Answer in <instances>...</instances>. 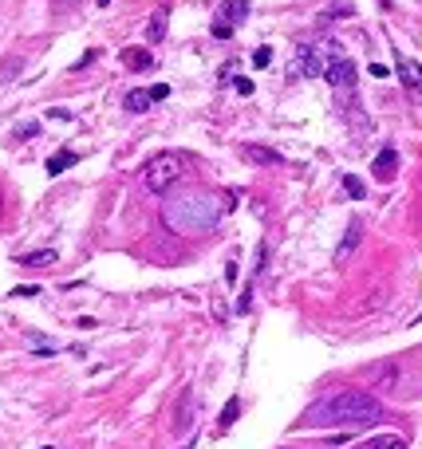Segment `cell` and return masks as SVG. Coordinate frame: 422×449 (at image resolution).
<instances>
[{"label":"cell","mask_w":422,"mask_h":449,"mask_svg":"<svg viewBox=\"0 0 422 449\" xmlns=\"http://www.w3.org/2000/svg\"><path fill=\"white\" fill-rule=\"evenodd\" d=\"M375 382H379V386H391V382H395V367H383L379 375H375Z\"/></svg>","instance_id":"21"},{"label":"cell","mask_w":422,"mask_h":449,"mask_svg":"<svg viewBox=\"0 0 422 449\" xmlns=\"http://www.w3.org/2000/svg\"><path fill=\"white\" fill-rule=\"evenodd\" d=\"M300 63H304V75H320V71H324L312 48H300Z\"/></svg>","instance_id":"17"},{"label":"cell","mask_w":422,"mask_h":449,"mask_svg":"<svg viewBox=\"0 0 422 449\" xmlns=\"http://www.w3.org/2000/svg\"><path fill=\"white\" fill-rule=\"evenodd\" d=\"M190 414H193V394L186 390V394H181V406H178V434H186V426H190Z\"/></svg>","instance_id":"13"},{"label":"cell","mask_w":422,"mask_h":449,"mask_svg":"<svg viewBox=\"0 0 422 449\" xmlns=\"http://www.w3.org/2000/svg\"><path fill=\"white\" fill-rule=\"evenodd\" d=\"M213 36H217V40H229V36H233V24H213Z\"/></svg>","instance_id":"22"},{"label":"cell","mask_w":422,"mask_h":449,"mask_svg":"<svg viewBox=\"0 0 422 449\" xmlns=\"http://www.w3.org/2000/svg\"><path fill=\"white\" fill-rule=\"evenodd\" d=\"M237 414H241V402L233 398L229 406H225V414H222V422H217V429H229L233 422H237Z\"/></svg>","instance_id":"18"},{"label":"cell","mask_w":422,"mask_h":449,"mask_svg":"<svg viewBox=\"0 0 422 449\" xmlns=\"http://www.w3.org/2000/svg\"><path fill=\"white\" fill-rule=\"evenodd\" d=\"M355 240H359V221H352V225H347V237H343V245H340V252H335V256H347V252L355 249Z\"/></svg>","instance_id":"16"},{"label":"cell","mask_w":422,"mask_h":449,"mask_svg":"<svg viewBox=\"0 0 422 449\" xmlns=\"http://www.w3.org/2000/svg\"><path fill=\"white\" fill-rule=\"evenodd\" d=\"M371 170H375V178H379V181L395 178V170H399V154H395V146H383L379 154H375Z\"/></svg>","instance_id":"5"},{"label":"cell","mask_w":422,"mask_h":449,"mask_svg":"<svg viewBox=\"0 0 422 449\" xmlns=\"http://www.w3.org/2000/svg\"><path fill=\"white\" fill-rule=\"evenodd\" d=\"M363 449H407V441H402V438H395V434H383V438L363 441Z\"/></svg>","instance_id":"11"},{"label":"cell","mask_w":422,"mask_h":449,"mask_svg":"<svg viewBox=\"0 0 422 449\" xmlns=\"http://www.w3.org/2000/svg\"><path fill=\"white\" fill-rule=\"evenodd\" d=\"M371 75H375V79H387V75H391V71L383 67V63H371Z\"/></svg>","instance_id":"24"},{"label":"cell","mask_w":422,"mask_h":449,"mask_svg":"<svg viewBox=\"0 0 422 449\" xmlns=\"http://www.w3.org/2000/svg\"><path fill=\"white\" fill-rule=\"evenodd\" d=\"M252 63H257V67H269V63H272V48H257V51H252Z\"/></svg>","instance_id":"20"},{"label":"cell","mask_w":422,"mask_h":449,"mask_svg":"<svg viewBox=\"0 0 422 449\" xmlns=\"http://www.w3.org/2000/svg\"><path fill=\"white\" fill-rule=\"evenodd\" d=\"M233 83H237V91H241V95H252V83L249 79H233Z\"/></svg>","instance_id":"25"},{"label":"cell","mask_w":422,"mask_h":449,"mask_svg":"<svg viewBox=\"0 0 422 449\" xmlns=\"http://www.w3.org/2000/svg\"><path fill=\"white\" fill-rule=\"evenodd\" d=\"M28 268H40V264H56V249H40V252H28V256H20Z\"/></svg>","instance_id":"14"},{"label":"cell","mask_w":422,"mask_h":449,"mask_svg":"<svg viewBox=\"0 0 422 449\" xmlns=\"http://www.w3.org/2000/svg\"><path fill=\"white\" fill-rule=\"evenodd\" d=\"M186 170H190V158H186V154H174V150L154 154V158L142 166V186L151 193H170L174 186L186 178Z\"/></svg>","instance_id":"3"},{"label":"cell","mask_w":422,"mask_h":449,"mask_svg":"<svg viewBox=\"0 0 422 449\" xmlns=\"http://www.w3.org/2000/svg\"><path fill=\"white\" fill-rule=\"evenodd\" d=\"M233 197H217L213 190H186L178 197L166 201V209H162V221H166V229L181 233V237H193V233H210L217 221H222L225 205Z\"/></svg>","instance_id":"1"},{"label":"cell","mask_w":422,"mask_h":449,"mask_svg":"<svg viewBox=\"0 0 422 449\" xmlns=\"http://www.w3.org/2000/svg\"><path fill=\"white\" fill-rule=\"evenodd\" d=\"M151 91H131V95H127V99H122V107L131 110V115H142V110L151 107Z\"/></svg>","instance_id":"9"},{"label":"cell","mask_w":422,"mask_h":449,"mask_svg":"<svg viewBox=\"0 0 422 449\" xmlns=\"http://www.w3.org/2000/svg\"><path fill=\"white\" fill-rule=\"evenodd\" d=\"M324 79L332 83V87H352L355 83V63L343 60V56H332L328 67H324Z\"/></svg>","instance_id":"4"},{"label":"cell","mask_w":422,"mask_h":449,"mask_svg":"<svg viewBox=\"0 0 422 449\" xmlns=\"http://www.w3.org/2000/svg\"><path fill=\"white\" fill-rule=\"evenodd\" d=\"M75 162H79V158H75L71 150H63V154H51V158H48V174H51V178H60V174L71 170Z\"/></svg>","instance_id":"8"},{"label":"cell","mask_w":422,"mask_h":449,"mask_svg":"<svg viewBox=\"0 0 422 449\" xmlns=\"http://www.w3.org/2000/svg\"><path fill=\"white\" fill-rule=\"evenodd\" d=\"M343 190H347V197H355V201H359L363 193H367V190H363V181H359V178H352V174L343 178Z\"/></svg>","instance_id":"19"},{"label":"cell","mask_w":422,"mask_h":449,"mask_svg":"<svg viewBox=\"0 0 422 449\" xmlns=\"http://www.w3.org/2000/svg\"><path fill=\"white\" fill-rule=\"evenodd\" d=\"M379 418V398L363 394V390H340L304 410V426H375Z\"/></svg>","instance_id":"2"},{"label":"cell","mask_w":422,"mask_h":449,"mask_svg":"<svg viewBox=\"0 0 422 449\" xmlns=\"http://www.w3.org/2000/svg\"><path fill=\"white\" fill-rule=\"evenodd\" d=\"M399 75H402V83H407V87H418V91H422V67H418L414 60L399 56Z\"/></svg>","instance_id":"7"},{"label":"cell","mask_w":422,"mask_h":449,"mask_svg":"<svg viewBox=\"0 0 422 449\" xmlns=\"http://www.w3.org/2000/svg\"><path fill=\"white\" fill-rule=\"evenodd\" d=\"M122 63L131 71H151L154 67V51H142V48H127L122 51Z\"/></svg>","instance_id":"6"},{"label":"cell","mask_w":422,"mask_h":449,"mask_svg":"<svg viewBox=\"0 0 422 449\" xmlns=\"http://www.w3.org/2000/svg\"><path fill=\"white\" fill-rule=\"evenodd\" d=\"M245 158L261 162V166H276V162H281V154H272V150H264V146H249V150H245Z\"/></svg>","instance_id":"12"},{"label":"cell","mask_w":422,"mask_h":449,"mask_svg":"<svg viewBox=\"0 0 422 449\" xmlns=\"http://www.w3.org/2000/svg\"><path fill=\"white\" fill-rule=\"evenodd\" d=\"M249 16V4H241V0H233V4H222V20H245Z\"/></svg>","instance_id":"15"},{"label":"cell","mask_w":422,"mask_h":449,"mask_svg":"<svg viewBox=\"0 0 422 449\" xmlns=\"http://www.w3.org/2000/svg\"><path fill=\"white\" fill-rule=\"evenodd\" d=\"M166 95H170V87H166V83H158V87H151V99L158 103V99H166Z\"/></svg>","instance_id":"23"},{"label":"cell","mask_w":422,"mask_h":449,"mask_svg":"<svg viewBox=\"0 0 422 449\" xmlns=\"http://www.w3.org/2000/svg\"><path fill=\"white\" fill-rule=\"evenodd\" d=\"M162 36H166V8H158V12L151 16V24H146V40L158 44Z\"/></svg>","instance_id":"10"}]
</instances>
